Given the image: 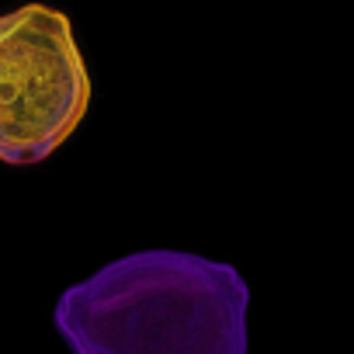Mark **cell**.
I'll return each instance as SVG.
<instances>
[{
  "label": "cell",
  "mask_w": 354,
  "mask_h": 354,
  "mask_svg": "<svg viewBox=\"0 0 354 354\" xmlns=\"http://www.w3.org/2000/svg\"><path fill=\"white\" fill-rule=\"evenodd\" d=\"M56 330L73 354H247V285L223 261L139 250L66 288Z\"/></svg>",
  "instance_id": "obj_1"
},
{
  "label": "cell",
  "mask_w": 354,
  "mask_h": 354,
  "mask_svg": "<svg viewBox=\"0 0 354 354\" xmlns=\"http://www.w3.org/2000/svg\"><path fill=\"white\" fill-rule=\"evenodd\" d=\"M91 104V77L63 11L0 15V160L28 167L56 153Z\"/></svg>",
  "instance_id": "obj_2"
}]
</instances>
